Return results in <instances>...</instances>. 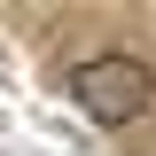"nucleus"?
Instances as JSON below:
<instances>
[{"mask_svg":"<svg viewBox=\"0 0 156 156\" xmlns=\"http://www.w3.org/2000/svg\"><path fill=\"white\" fill-rule=\"evenodd\" d=\"M70 101L94 125H140L156 109V70L140 55H94V62L70 70Z\"/></svg>","mask_w":156,"mask_h":156,"instance_id":"nucleus-1","label":"nucleus"}]
</instances>
